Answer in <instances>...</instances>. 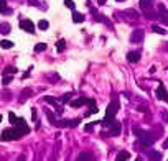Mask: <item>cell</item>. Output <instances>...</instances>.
<instances>
[{"instance_id":"cell-16","label":"cell","mask_w":168,"mask_h":161,"mask_svg":"<svg viewBox=\"0 0 168 161\" xmlns=\"http://www.w3.org/2000/svg\"><path fill=\"white\" fill-rule=\"evenodd\" d=\"M17 72V68H13V66H7V68L4 69V76H12Z\"/></svg>"},{"instance_id":"cell-9","label":"cell","mask_w":168,"mask_h":161,"mask_svg":"<svg viewBox=\"0 0 168 161\" xmlns=\"http://www.w3.org/2000/svg\"><path fill=\"white\" fill-rule=\"evenodd\" d=\"M89 100L91 99H76L71 102V107H81V105H84V104H89Z\"/></svg>"},{"instance_id":"cell-33","label":"cell","mask_w":168,"mask_h":161,"mask_svg":"<svg viewBox=\"0 0 168 161\" xmlns=\"http://www.w3.org/2000/svg\"><path fill=\"white\" fill-rule=\"evenodd\" d=\"M106 4V0H99V5H104Z\"/></svg>"},{"instance_id":"cell-25","label":"cell","mask_w":168,"mask_h":161,"mask_svg":"<svg viewBox=\"0 0 168 161\" xmlns=\"http://www.w3.org/2000/svg\"><path fill=\"white\" fill-rule=\"evenodd\" d=\"M10 82H12V76H4V79H2V84H4V86H8Z\"/></svg>"},{"instance_id":"cell-3","label":"cell","mask_w":168,"mask_h":161,"mask_svg":"<svg viewBox=\"0 0 168 161\" xmlns=\"http://www.w3.org/2000/svg\"><path fill=\"white\" fill-rule=\"evenodd\" d=\"M20 28L25 30L26 33H35V25H33L32 20H22L20 22Z\"/></svg>"},{"instance_id":"cell-30","label":"cell","mask_w":168,"mask_h":161,"mask_svg":"<svg viewBox=\"0 0 168 161\" xmlns=\"http://www.w3.org/2000/svg\"><path fill=\"white\" fill-rule=\"evenodd\" d=\"M26 2H28V5H38V2H36V0H26Z\"/></svg>"},{"instance_id":"cell-31","label":"cell","mask_w":168,"mask_h":161,"mask_svg":"<svg viewBox=\"0 0 168 161\" xmlns=\"http://www.w3.org/2000/svg\"><path fill=\"white\" fill-rule=\"evenodd\" d=\"M69 97H71V94H66V95L63 97V99H61V100H63V102H66V100H69Z\"/></svg>"},{"instance_id":"cell-1","label":"cell","mask_w":168,"mask_h":161,"mask_svg":"<svg viewBox=\"0 0 168 161\" xmlns=\"http://www.w3.org/2000/svg\"><path fill=\"white\" fill-rule=\"evenodd\" d=\"M22 136H25V133L15 127V128H5L0 138H2V141H10V140H20Z\"/></svg>"},{"instance_id":"cell-29","label":"cell","mask_w":168,"mask_h":161,"mask_svg":"<svg viewBox=\"0 0 168 161\" xmlns=\"http://www.w3.org/2000/svg\"><path fill=\"white\" fill-rule=\"evenodd\" d=\"M46 115H48V118H50V122L54 125V117H53V114H51L50 110H46Z\"/></svg>"},{"instance_id":"cell-2","label":"cell","mask_w":168,"mask_h":161,"mask_svg":"<svg viewBox=\"0 0 168 161\" xmlns=\"http://www.w3.org/2000/svg\"><path fill=\"white\" fill-rule=\"evenodd\" d=\"M117 110H119V100L114 99L111 104H109V107H107V115H106V117H114V115L117 114Z\"/></svg>"},{"instance_id":"cell-6","label":"cell","mask_w":168,"mask_h":161,"mask_svg":"<svg viewBox=\"0 0 168 161\" xmlns=\"http://www.w3.org/2000/svg\"><path fill=\"white\" fill-rule=\"evenodd\" d=\"M79 122H81V118H74V120H66V122H54V125H59V127H76L79 125Z\"/></svg>"},{"instance_id":"cell-10","label":"cell","mask_w":168,"mask_h":161,"mask_svg":"<svg viewBox=\"0 0 168 161\" xmlns=\"http://www.w3.org/2000/svg\"><path fill=\"white\" fill-rule=\"evenodd\" d=\"M89 105H91V109L86 112V117H89V115H92V114H97V107H96V102H94L92 99L89 100Z\"/></svg>"},{"instance_id":"cell-35","label":"cell","mask_w":168,"mask_h":161,"mask_svg":"<svg viewBox=\"0 0 168 161\" xmlns=\"http://www.w3.org/2000/svg\"><path fill=\"white\" fill-rule=\"evenodd\" d=\"M0 120H2V115H0Z\"/></svg>"},{"instance_id":"cell-12","label":"cell","mask_w":168,"mask_h":161,"mask_svg":"<svg viewBox=\"0 0 168 161\" xmlns=\"http://www.w3.org/2000/svg\"><path fill=\"white\" fill-rule=\"evenodd\" d=\"M130 154L127 153V151H120V153H117V158H115V161H127L129 160Z\"/></svg>"},{"instance_id":"cell-8","label":"cell","mask_w":168,"mask_h":161,"mask_svg":"<svg viewBox=\"0 0 168 161\" xmlns=\"http://www.w3.org/2000/svg\"><path fill=\"white\" fill-rule=\"evenodd\" d=\"M76 161H92V153H89V151H84V153L79 154Z\"/></svg>"},{"instance_id":"cell-32","label":"cell","mask_w":168,"mask_h":161,"mask_svg":"<svg viewBox=\"0 0 168 161\" xmlns=\"http://www.w3.org/2000/svg\"><path fill=\"white\" fill-rule=\"evenodd\" d=\"M17 161H25V156H23V154H22V156L18 158V160H17Z\"/></svg>"},{"instance_id":"cell-23","label":"cell","mask_w":168,"mask_h":161,"mask_svg":"<svg viewBox=\"0 0 168 161\" xmlns=\"http://www.w3.org/2000/svg\"><path fill=\"white\" fill-rule=\"evenodd\" d=\"M148 156H150V158H155V161H158V160L161 158V154L157 153V151H148Z\"/></svg>"},{"instance_id":"cell-18","label":"cell","mask_w":168,"mask_h":161,"mask_svg":"<svg viewBox=\"0 0 168 161\" xmlns=\"http://www.w3.org/2000/svg\"><path fill=\"white\" fill-rule=\"evenodd\" d=\"M48 26H50V23H48L46 20H41V22L38 23V28L43 30V31H45V30H48Z\"/></svg>"},{"instance_id":"cell-13","label":"cell","mask_w":168,"mask_h":161,"mask_svg":"<svg viewBox=\"0 0 168 161\" xmlns=\"http://www.w3.org/2000/svg\"><path fill=\"white\" fill-rule=\"evenodd\" d=\"M0 46L4 48V50H10V48H13V41H10V39H4V41H0Z\"/></svg>"},{"instance_id":"cell-4","label":"cell","mask_w":168,"mask_h":161,"mask_svg":"<svg viewBox=\"0 0 168 161\" xmlns=\"http://www.w3.org/2000/svg\"><path fill=\"white\" fill-rule=\"evenodd\" d=\"M157 97H158L160 100H163V102H168V92H167V89H165L163 84H160V86H158V89H157Z\"/></svg>"},{"instance_id":"cell-15","label":"cell","mask_w":168,"mask_h":161,"mask_svg":"<svg viewBox=\"0 0 168 161\" xmlns=\"http://www.w3.org/2000/svg\"><path fill=\"white\" fill-rule=\"evenodd\" d=\"M0 33H2V35H8V33H10V25H8V23H2V25H0Z\"/></svg>"},{"instance_id":"cell-17","label":"cell","mask_w":168,"mask_h":161,"mask_svg":"<svg viewBox=\"0 0 168 161\" xmlns=\"http://www.w3.org/2000/svg\"><path fill=\"white\" fill-rule=\"evenodd\" d=\"M65 48H66V41L65 39H59V41L56 43V50L61 53V51H65Z\"/></svg>"},{"instance_id":"cell-34","label":"cell","mask_w":168,"mask_h":161,"mask_svg":"<svg viewBox=\"0 0 168 161\" xmlns=\"http://www.w3.org/2000/svg\"><path fill=\"white\" fill-rule=\"evenodd\" d=\"M135 161H142V158H137V160Z\"/></svg>"},{"instance_id":"cell-7","label":"cell","mask_w":168,"mask_h":161,"mask_svg":"<svg viewBox=\"0 0 168 161\" xmlns=\"http://www.w3.org/2000/svg\"><path fill=\"white\" fill-rule=\"evenodd\" d=\"M140 59V53L139 51H130L129 54H127V61L129 63H137Z\"/></svg>"},{"instance_id":"cell-26","label":"cell","mask_w":168,"mask_h":161,"mask_svg":"<svg viewBox=\"0 0 168 161\" xmlns=\"http://www.w3.org/2000/svg\"><path fill=\"white\" fill-rule=\"evenodd\" d=\"M65 5L68 8H71V10H74V8H76V5H74V2H73V0H65Z\"/></svg>"},{"instance_id":"cell-5","label":"cell","mask_w":168,"mask_h":161,"mask_svg":"<svg viewBox=\"0 0 168 161\" xmlns=\"http://www.w3.org/2000/svg\"><path fill=\"white\" fill-rule=\"evenodd\" d=\"M143 36H145V33H143V30H135V31L132 33V43H142L143 41Z\"/></svg>"},{"instance_id":"cell-36","label":"cell","mask_w":168,"mask_h":161,"mask_svg":"<svg viewBox=\"0 0 168 161\" xmlns=\"http://www.w3.org/2000/svg\"><path fill=\"white\" fill-rule=\"evenodd\" d=\"M117 2H122V0H117Z\"/></svg>"},{"instance_id":"cell-22","label":"cell","mask_w":168,"mask_h":161,"mask_svg":"<svg viewBox=\"0 0 168 161\" xmlns=\"http://www.w3.org/2000/svg\"><path fill=\"white\" fill-rule=\"evenodd\" d=\"M45 50H46V44H45V43H38V44L35 46V51H36V53H40V51H45Z\"/></svg>"},{"instance_id":"cell-21","label":"cell","mask_w":168,"mask_h":161,"mask_svg":"<svg viewBox=\"0 0 168 161\" xmlns=\"http://www.w3.org/2000/svg\"><path fill=\"white\" fill-rule=\"evenodd\" d=\"M0 12L4 13V12H8V7H7V2L5 0H0Z\"/></svg>"},{"instance_id":"cell-14","label":"cell","mask_w":168,"mask_h":161,"mask_svg":"<svg viewBox=\"0 0 168 161\" xmlns=\"http://www.w3.org/2000/svg\"><path fill=\"white\" fill-rule=\"evenodd\" d=\"M94 20H96V22H102V23H107V25H111V22H109L106 17H102L101 13H94Z\"/></svg>"},{"instance_id":"cell-27","label":"cell","mask_w":168,"mask_h":161,"mask_svg":"<svg viewBox=\"0 0 168 161\" xmlns=\"http://www.w3.org/2000/svg\"><path fill=\"white\" fill-rule=\"evenodd\" d=\"M8 118H10V123H12V125H15V123H17V117H15L13 112H10V114H8Z\"/></svg>"},{"instance_id":"cell-28","label":"cell","mask_w":168,"mask_h":161,"mask_svg":"<svg viewBox=\"0 0 168 161\" xmlns=\"http://www.w3.org/2000/svg\"><path fill=\"white\" fill-rule=\"evenodd\" d=\"M160 18H161V22H163L165 25H168V13H165V15H160Z\"/></svg>"},{"instance_id":"cell-24","label":"cell","mask_w":168,"mask_h":161,"mask_svg":"<svg viewBox=\"0 0 168 161\" xmlns=\"http://www.w3.org/2000/svg\"><path fill=\"white\" fill-rule=\"evenodd\" d=\"M152 30H153L155 33H161V35H165V33H167V31H165L163 28H160V26H158V25H153V26H152Z\"/></svg>"},{"instance_id":"cell-11","label":"cell","mask_w":168,"mask_h":161,"mask_svg":"<svg viewBox=\"0 0 168 161\" xmlns=\"http://www.w3.org/2000/svg\"><path fill=\"white\" fill-rule=\"evenodd\" d=\"M73 22H74V23H82V22H84V15L74 12V13H73Z\"/></svg>"},{"instance_id":"cell-19","label":"cell","mask_w":168,"mask_h":161,"mask_svg":"<svg viewBox=\"0 0 168 161\" xmlns=\"http://www.w3.org/2000/svg\"><path fill=\"white\" fill-rule=\"evenodd\" d=\"M45 102H48V104H53V105L58 104V100L54 99V97H51V95H46V97H45Z\"/></svg>"},{"instance_id":"cell-20","label":"cell","mask_w":168,"mask_h":161,"mask_svg":"<svg viewBox=\"0 0 168 161\" xmlns=\"http://www.w3.org/2000/svg\"><path fill=\"white\" fill-rule=\"evenodd\" d=\"M152 5V0H140V7L142 8H148Z\"/></svg>"}]
</instances>
